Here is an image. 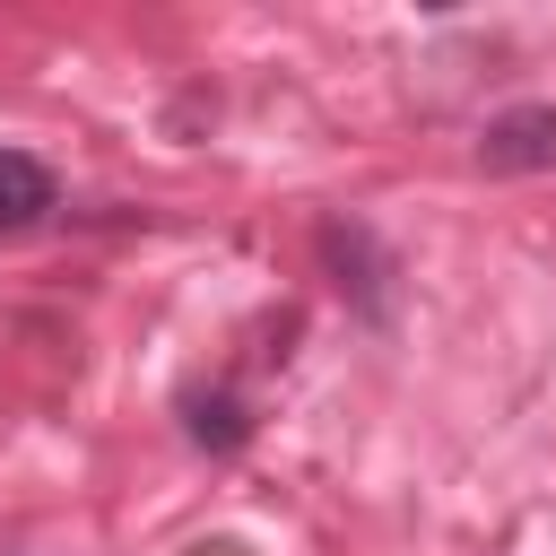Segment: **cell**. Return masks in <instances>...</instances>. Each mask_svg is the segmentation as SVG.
I'll return each instance as SVG.
<instances>
[{
	"instance_id": "3",
	"label": "cell",
	"mask_w": 556,
	"mask_h": 556,
	"mask_svg": "<svg viewBox=\"0 0 556 556\" xmlns=\"http://www.w3.org/2000/svg\"><path fill=\"white\" fill-rule=\"evenodd\" d=\"M243 434H252V417H243V400H235V391L191 400V443H200V452H235Z\"/></svg>"
},
{
	"instance_id": "4",
	"label": "cell",
	"mask_w": 556,
	"mask_h": 556,
	"mask_svg": "<svg viewBox=\"0 0 556 556\" xmlns=\"http://www.w3.org/2000/svg\"><path fill=\"white\" fill-rule=\"evenodd\" d=\"M191 556H243V547H235V539H208V547H191Z\"/></svg>"
},
{
	"instance_id": "1",
	"label": "cell",
	"mask_w": 556,
	"mask_h": 556,
	"mask_svg": "<svg viewBox=\"0 0 556 556\" xmlns=\"http://www.w3.org/2000/svg\"><path fill=\"white\" fill-rule=\"evenodd\" d=\"M478 165L486 174H547L556 165V104H513L478 130Z\"/></svg>"
},
{
	"instance_id": "2",
	"label": "cell",
	"mask_w": 556,
	"mask_h": 556,
	"mask_svg": "<svg viewBox=\"0 0 556 556\" xmlns=\"http://www.w3.org/2000/svg\"><path fill=\"white\" fill-rule=\"evenodd\" d=\"M43 208H52V165L26 156V148H0V235L35 226Z\"/></svg>"
}]
</instances>
